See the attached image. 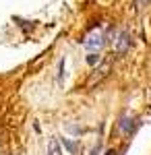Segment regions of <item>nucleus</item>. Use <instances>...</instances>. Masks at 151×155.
Masks as SVG:
<instances>
[{"label":"nucleus","mask_w":151,"mask_h":155,"mask_svg":"<svg viewBox=\"0 0 151 155\" xmlns=\"http://www.w3.org/2000/svg\"><path fill=\"white\" fill-rule=\"evenodd\" d=\"M83 46L87 50H99L104 46V33L99 29H93L91 33H87V37L83 39Z\"/></svg>","instance_id":"f257e3e1"},{"label":"nucleus","mask_w":151,"mask_h":155,"mask_svg":"<svg viewBox=\"0 0 151 155\" xmlns=\"http://www.w3.org/2000/svg\"><path fill=\"white\" fill-rule=\"evenodd\" d=\"M108 71H110V62H106V64H102V68H97V71H93L91 79L87 81V87H93V85L97 83V81H102L106 74H108Z\"/></svg>","instance_id":"f03ea898"},{"label":"nucleus","mask_w":151,"mask_h":155,"mask_svg":"<svg viewBox=\"0 0 151 155\" xmlns=\"http://www.w3.org/2000/svg\"><path fill=\"white\" fill-rule=\"evenodd\" d=\"M128 44H130V39H128V33H120V35L116 37V41H114V50H116L118 54H122V52H126Z\"/></svg>","instance_id":"7ed1b4c3"},{"label":"nucleus","mask_w":151,"mask_h":155,"mask_svg":"<svg viewBox=\"0 0 151 155\" xmlns=\"http://www.w3.org/2000/svg\"><path fill=\"white\" fill-rule=\"evenodd\" d=\"M62 147L69 151L70 155H77L79 153V143L77 141H70V139H62Z\"/></svg>","instance_id":"20e7f679"},{"label":"nucleus","mask_w":151,"mask_h":155,"mask_svg":"<svg viewBox=\"0 0 151 155\" xmlns=\"http://www.w3.org/2000/svg\"><path fill=\"white\" fill-rule=\"evenodd\" d=\"M48 155H62V149H60V141H58V139H50Z\"/></svg>","instance_id":"39448f33"},{"label":"nucleus","mask_w":151,"mask_h":155,"mask_svg":"<svg viewBox=\"0 0 151 155\" xmlns=\"http://www.w3.org/2000/svg\"><path fill=\"white\" fill-rule=\"evenodd\" d=\"M99 60H102V58H99V54H89V58H87V62H89V64L93 66V64H97Z\"/></svg>","instance_id":"423d86ee"},{"label":"nucleus","mask_w":151,"mask_h":155,"mask_svg":"<svg viewBox=\"0 0 151 155\" xmlns=\"http://www.w3.org/2000/svg\"><path fill=\"white\" fill-rule=\"evenodd\" d=\"M62 77H64V60H60V64H58V79L62 81Z\"/></svg>","instance_id":"0eeeda50"},{"label":"nucleus","mask_w":151,"mask_h":155,"mask_svg":"<svg viewBox=\"0 0 151 155\" xmlns=\"http://www.w3.org/2000/svg\"><path fill=\"white\" fill-rule=\"evenodd\" d=\"M99 151H102V145H95L93 151H91V155H99Z\"/></svg>","instance_id":"6e6552de"}]
</instances>
